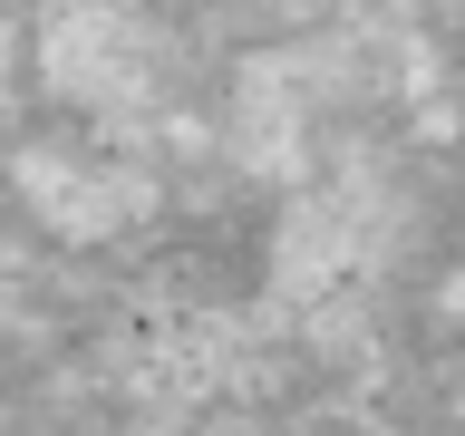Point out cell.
I'll return each mask as SVG.
<instances>
[{"label": "cell", "mask_w": 465, "mask_h": 436, "mask_svg": "<svg viewBox=\"0 0 465 436\" xmlns=\"http://www.w3.org/2000/svg\"><path fill=\"white\" fill-rule=\"evenodd\" d=\"M39 68L78 107H136L155 87V29L136 0H49L39 10Z\"/></svg>", "instance_id": "1"}, {"label": "cell", "mask_w": 465, "mask_h": 436, "mask_svg": "<svg viewBox=\"0 0 465 436\" xmlns=\"http://www.w3.org/2000/svg\"><path fill=\"white\" fill-rule=\"evenodd\" d=\"M10 174H20L29 213L49 233H68V243H107V233H126L145 213V174L107 165V155H78V145H29Z\"/></svg>", "instance_id": "2"}]
</instances>
